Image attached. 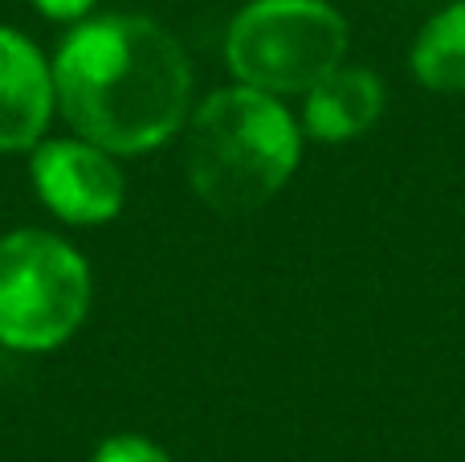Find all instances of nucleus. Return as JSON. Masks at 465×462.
<instances>
[{
	"label": "nucleus",
	"instance_id": "1",
	"mask_svg": "<svg viewBox=\"0 0 465 462\" xmlns=\"http://www.w3.org/2000/svg\"><path fill=\"white\" fill-rule=\"evenodd\" d=\"M62 115L111 156H139L176 136L193 70L168 29L147 16H98L65 37L54 62Z\"/></svg>",
	"mask_w": 465,
	"mask_h": 462
},
{
	"label": "nucleus",
	"instance_id": "2",
	"mask_svg": "<svg viewBox=\"0 0 465 462\" xmlns=\"http://www.w3.org/2000/svg\"><path fill=\"white\" fill-rule=\"evenodd\" d=\"M298 127L273 95L229 86L209 95L188 136V180L217 213H253L298 168Z\"/></svg>",
	"mask_w": 465,
	"mask_h": 462
},
{
	"label": "nucleus",
	"instance_id": "3",
	"mask_svg": "<svg viewBox=\"0 0 465 462\" xmlns=\"http://www.w3.org/2000/svg\"><path fill=\"white\" fill-rule=\"evenodd\" d=\"M90 266L70 242L37 229L0 237V344L49 352L82 327Z\"/></svg>",
	"mask_w": 465,
	"mask_h": 462
},
{
	"label": "nucleus",
	"instance_id": "4",
	"mask_svg": "<svg viewBox=\"0 0 465 462\" xmlns=\"http://www.w3.org/2000/svg\"><path fill=\"white\" fill-rule=\"evenodd\" d=\"M347 25L327 0H253L229 25L225 57L245 86L298 95L343 65Z\"/></svg>",
	"mask_w": 465,
	"mask_h": 462
},
{
	"label": "nucleus",
	"instance_id": "5",
	"mask_svg": "<svg viewBox=\"0 0 465 462\" xmlns=\"http://www.w3.org/2000/svg\"><path fill=\"white\" fill-rule=\"evenodd\" d=\"M33 185L41 201L70 226H98L119 217L127 180L111 152L90 139H45L33 147Z\"/></svg>",
	"mask_w": 465,
	"mask_h": 462
},
{
	"label": "nucleus",
	"instance_id": "6",
	"mask_svg": "<svg viewBox=\"0 0 465 462\" xmlns=\"http://www.w3.org/2000/svg\"><path fill=\"white\" fill-rule=\"evenodd\" d=\"M54 98V70L37 54V45L0 25V152L37 147Z\"/></svg>",
	"mask_w": 465,
	"mask_h": 462
},
{
	"label": "nucleus",
	"instance_id": "7",
	"mask_svg": "<svg viewBox=\"0 0 465 462\" xmlns=\"http://www.w3.org/2000/svg\"><path fill=\"white\" fill-rule=\"evenodd\" d=\"M384 111V86L371 70H331L306 90V131L322 144H347V139L371 131Z\"/></svg>",
	"mask_w": 465,
	"mask_h": 462
},
{
	"label": "nucleus",
	"instance_id": "8",
	"mask_svg": "<svg viewBox=\"0 0 465 462\" xmlns=\"http://www.w3.org/2000/svg\"><path fill=\"white\" fill-rule=\"evenodd\" d=\"M412 74L429 90H465V0L420 29L412 45Z\"/></svg>",
	"mask_w": 465,
	"mask_h": 462
},
{
	"label": "nucleus",
	"instance_id": "9",
	"mask_svg": "<svg viewBox=\"0 0 465 462\" xmlns=\"http://www.w3.org/2000/svg\"><path fill=\"white\" fill-rule=\"evenodd\" d=\"M90 462H172V458L155 442L135 438V434H119V438H106Z\"/></svg>",
	"mask_w": 465,
	"mask_h": 462
},
{
	"label": "nucleus",
	"instance_id": "10",
	"mask_svg": "<svg viewBox=\"0 0 465 462\" xmlns=\"http://www.w3.org/2000/svg\"><path fill=\"white\" fill-rule=\"evenodd\" d=\"M33 5H37L45 16H54V21H78L82 13L94 8V0H33Z\"/></svg>",
	"mask_w": 465,
	"mask_h": 462
}]
</instances>
